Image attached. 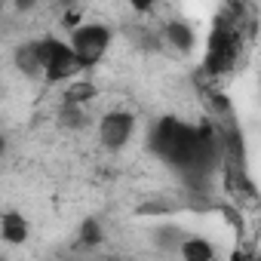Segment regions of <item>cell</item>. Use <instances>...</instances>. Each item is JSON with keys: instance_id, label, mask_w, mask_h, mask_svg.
<instances>
[{"instance_id": "6da1fadb", "label": "cell", "mask_w": 261, "mask_h": 261, "mask_svg": "<svg viewBox=\"0 0 261 261\" xmlns=\"http://www.w3.org/2000/svg\"><path fill=\"white\" fill-rule=\"evenodd\" d=\"M151 151L178 172L188 191L203 194L212 172L221 166V139L215 123H185L178 117H160L148 136Z\"/></svg>"}, {"instance_id": "7a4b0ae2", "label": "cell", "mask_w": 261, "mask_h": 261, "mask_svg": "<svg viewBox=\"0 0 261 261\" xmlns=\"http://www.w3.org/2000/svg\"><path fill=\"white\" fill-rule=\"evenodd\" d=\"M237 59H240V16L221 13L218 22L209 31V40H206V65H203V71L209 77L227 74L237 65Z\"/></svg>"}, {"instance_id": "3957f363", "label": "cell", "mask_w": 261, "mask_h": 261, "mask_svg": "<svg viewBox=\"0 0 261 261\" xmlns=\"http://www.w3.org/2000/svg\"><path fill=\"white\" fill-rule=\"evenodd\" d=\"M40 65H43L40 77L46 83H65V80H71L83 71L71 43H65L59 37H40Z\"/></svg>"}, {"instance_id": "277c9868", "label": "cell", "mask_w": 261, "mask_h": 261, "mask_svg": "<svg viewBox=\"0 0 261 261\" xmlns=\"http://www.w3.org/2000/svg\"><path fill=\"white\" fill-rule=\"evenodd\" d=\"M111 40H114V34H111L108 25L89 22V25L74 28L68 43H71L74 56L80 59V65H83V68H92V65H98V62L105 59V53L111 49Z\"/></svg>"}, {"instance_id": "5b68a950", "label": "cell", "mask_w": 261, "mask_h": 261, "mask_svg": "<svg viewBox=\"0 0 261 261\" xmlns=\"http://www.w3.org/2000/svg\"><path fill=\"white\" fill-rule=\"evenodd\" d=\"M133 133H136V114H129V111H108L98 120V142L105 151L126 148Z\"/></svg>"}, {"instance_id": "8992f818", "label": "cell", "mask_w": 261, "mask_h": 261, "mask_svg": "<svg viewBox=\"0 0 261 261\" xmlns=\"http://www.w3.org/2000/svg\"><path fill=\"white\" fill-rule=\"evenodd\" d=\"M160 40H163L166 46H172L175 53H191L194 43H197V34H194V28H191L188 22L169 19V22H163V28H160Z\"/></svg>"}, {"instance_id": "52a82bcc", "label": "cell", "mask_w": 261, "mask_h": 261, "mask_svg": "<svg viewBox=\"0 0 261 261\" xmlns=\"http://www.w3.org/2000/svg\"><path fill=\"white\" fill-rule=\"evenodd\" d=\"M31 227H28V218L16 209H7L4 215H0V240L10 243V246H22L28 240Z\"/></svg>"}, {"instance_id": "ba28073f", "label": "cell", "mask_w": 261, "mask_h": 261, "mask_svg": "<svg viewBox=\"0 0 261 261\" xmlns=\"http://www.w3.org/2000/svg\"><path fill=\"white\" fill-rule=\"evenodd\" d=\"M16 68L28 80L40 77V71H43V65H40V40H25V43L16 46Z\"/></svg>"}, {"instance_id": "9c48e42d", "label": "cell", "mask_w": 261, "mask_h": 261, "mask_svg": "<svg viewBox=\"0 0 261 261\" xmlns=\"http://www.w3.org/2000/svg\"><path fill=\"white\" fill-rule=\"evenodd\" d=\"M178 255L188 261H212L215 258V246L203 237H185L178 246Z\"/></svg>"}, {"instance_id": "30bf717a", "label": "cell", "mask_w": 261, "mask_h": 261, "mask_svg": "<svg viewBox=\"0 0 261 261\" xmlns=\"http://www.w3.org/2000/svg\"><path fill=\"white\" fill-rule=\"evenodd\" d=\"M59 123L65 126V129H86V123H89V114L83 111V105H65L62 101V108H59Z\"/></svg>"}, {"instance_id": "8fae6325", "label": "cell", "mask_w": 261, "mask_h": 261, "mask_svg": "<svg viewBox=\"0 0 261 261\" xmlns=\"http://www.w3.org/2000/svg\"><path fill=\"white\" fill-rule=\"evenodd\" d=\"M77 237H80V246H89V249H95L101 240H105V230H101V221L98 218H83V224H80V230H77Z\"/></svg>"}, {"instance_id": "7c38bea8", "label": "cell", "mask_w": 261, "mask_h": 261, "mask_svg": "<svg viewBox=\"0 0 261 261\" xmlns=\"http://www.w3.org/2000/svg\"><path fill=\"white\" fill-rule=\"evenodd\" d=\"M188 233L185 230H178V227H157L154 230V243L163 249V252H178V246H181V240H185Z\"/></svg>"}, {"instance_id": "4fadbf2b", "label": "cell", "mask_w": 261, "mask_h": 261, "mask_svg": "<svg viewBox=\"0 0 261 261\" xmlns=\"http://www.w3.org/2000/svg\"><path fill=\"white\" fill-rule=\"evenodd\" d=\"M92 95H95V86H92V83H71V86L62 92V101H65V105H86Z\"/></svg>"}, {"instance_id": "5bb4252c", "label": "cell", "mask_w": 261, "mask_h": 261, "mask_svg": "<svg viewBox=\"0 0 261 261\" xmlns=\"http://www.w3.org/2000/svg\"><path fill=\"white\" fill-rule=\"evenodd\" d=\"M175 206L169 200H151V203H142L139 206V215H172Z\"/></svg>"}, {"instance_id": "9a60e30c", "label": "cell", "mask_w": 261, "mask_h": 261, "mask_svg": "<svg viewBox=\"0 0 261 261\" xmlns=\"http://www.w3.org/2000/svg\"><path fill=\"white\" fill-rule=\"evenodd\" d=\"M129 7H133L136 13H151L154 7H157V0H126Z\"/></svg>"}, {"instance_id": "2e32d148", "label": "cell", "mask_w": 261, "mask_h": 261, "mask_svg": "<svg viewBox=\"0 0 261 261\" xmlns=\"http://www.w3.org/2000/svg\"><path fill=\"white\" fill-rule=\"evenodd\" d=\"M40 4V0H13V7H16V13H31L34 7Z\"/></svg>"}, {"instance_id": "e0dca14e", "label": "cell", "mask_w": 261, "mask_h": 261, "mask_svg": "<svg viewBox=\"0 0 261 261\" xmlns=\"http://www.w3.org/2000/svg\"><path fill=\"white\" fill-rule=\"evenodd\" d=\"M4 151H7V139L0 136V157H4Z\"/></svg>"}]
</instances>
